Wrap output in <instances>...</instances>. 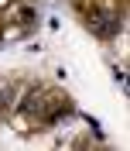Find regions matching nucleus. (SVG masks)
Here are the masks:
<instances>
[{
    "label": "nucleus",
    "instance_id": "f257e3e1",
    "mask_svg": "<svg viewBox=\"0 0 130 151\" xmlns=\"http://www.w3.org/2000/svg\"><path fill=\"white\" fill-rule=\"evenodd\" d=\"M89 31H96L99 38H116L123 31V17H116V14H93L89 17Z\"/></svg>",
    "mask_w": 130,
    "mask_h": 151
}]
</instances>
